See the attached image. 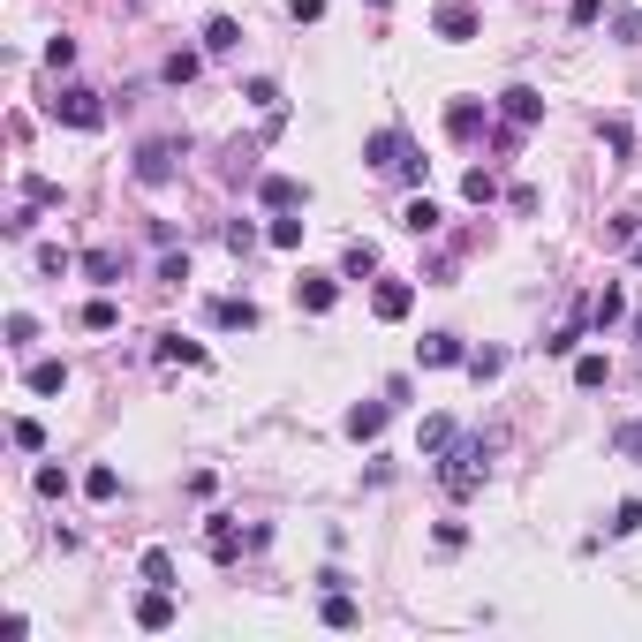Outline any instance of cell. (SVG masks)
Instances as JSON below:
<instances>
[{
    "label": "cell",
    "instance_id": "cell-10",
    "mask_svg": "<svg viewBox=\"0 0 642 642\" xmlns=\"http://www.w3.org/2000/svg\"><path fill=\"white\" fill-rule=\"evenodd\" d=\"M416 363H423V371H446V363H469V348H461L454 333H423L416 340Z\"/></svg>",
    "mask_w": 642,
    "mask_h": 642
},
{
    "label": "cell",
    "instance_id": "cell-4",
    "mask_svg": "<svg viewBox=\"0 0 642 642\" xmlns=\"http://www.w3.org/2000/svg\"><path fill=\"white\" fill-rule=\"evenodd\" d=\"M174 159H182V144H174V136H152V144L136 152V182H144V189L174 182Z\"/></svg>",
    "mask_w": 642,
    "mask_h": 642
},
{
    "label": "cell",
    "instance_id": "cell-1",
    "mask_svg": "<svg viewBox=\"0 0 642 642\" xmlns=\"http://www.w3.org/2000/svg\"><path fill=\"white\" fill-rule=\"evenodd\" d=\"M363 159H371L378 174H401L408 189H423V167H431V159H423L416 144H408V129H378L371 144H363Z\"/></svg>",
    "mask_w": 642,
    "mask_h": 642
},
{
    "label": "cell",
    "instance_id": "cell-26",
    "mask_svg": "<svg viewBox=\"0 0 642 642\" xmlns=\"http://www.w3.org/2000/svg\"><path fill=\"white\" fill-rule=\"evenodd\" d=\"M31 265L46 272V280H61V272H68V265H84V257H68L61 242H38V257H31Z\"/></svg>",
    "mask_w": 642,
    "mask_h": 642
},
{
    "label": "cell",
    "instance_id": "cell-31",
    "mask_svg": "<svg viewBox=\"0 0 642 642\" xmlns=\"http://www.w3.org/2000/svg\"><path fill=\"white\" fill-rule=\"evenodd\" d=\"M507 371V348H469V378H499Z\"/></svg>",
    "mask_w": 642,
    "mask_h": 642
},
{
    "label": "cell",
    "instance_id": "cell-43",
    "mask_svg": "<svg viewBox=\"0 0 642 642\" xmlns=\"http://www.w3.org/2000/svg\"><path fill=\"white\" fill-rule=\"evenodd\" d=\"M288 16H295V23H318V16H325V0H288Z\"/></svg>",
    "mask_w": 642,
    "mask_h": 642
},
{
    "label": "cell",
    "instance_id": "cell-41",
    "mask_svg": "<svg viewBox=\"0 0 642 642\" xmlns=\"http://www.w3.org/2000/svg\"><path fill=\"white\" fill-rule=\"evenodd\" d=\"M46 68H76V38H53V46H46Z\"/></svg>",
    "mask_w": 642,
    "mask_h": 642
},
{
    "label": "cell",
    "instance_id": "cell-33",
    "mask_svg": "<svg viewBox=\"0 0 642 642\" xmlns=\"http://www.w3.org/2000/svg\"><path fill=\"white\" fill-rule=\"evenodd\" d=\"M612 454H620V461H642V416H635V423H620V431H612Z\"/></svg>",
    "mask_w": 642,
    "mask_h": 642
},
{
    "label": "cell",
    "instance_id": "cell-20",
    "mask_svg": "<svg viewBox=\"0 0 642 642\" xmlns=\"http://www.w3.org/2000/svg\"><path fill=\"white\" fill-rule=\"evenodd\" d=\"M378 272V250L371 242H348V250H340V280H371Z\"/></svg>",
    "mask_w": 642,
    "mask_h": 642
},
{
    "label": "cell",
    "instance_id": "cell-38",
    "mask_svg": "<svg viewBox=\"0 0 642 642\" xmlns=\"http://www.w3.org/2000/svg\"><path fill=\"white\" fill-rule=\"evenodd\" d=\"M38 340V325H31V310H16V318H8V348H31Z\"/></svg>",
    "mask_w": 642,
    "mask_h": 642
},
{
    "label": "cell",
    "instance_id": "cell-3",
    "mask_svg": "<svg viewBox=\"0 0 642 642\" xmlns=\"http://www.w3.org/2000/svg\"><path fill=\"white\" fill-rule=\"evenodd\" d=\"M53 121H68V129H99V121H106V106H99V91L61 84V99H53Z\"/></svg>",
    "mask_w": 642,
    "mask_h": 642
},
{
    "label": "cell",
    "instance_id": "cell-7",
    "mask_svg": "<svg viewBox=\"0 0 642 642\" xmlns=\"http://www.w3.org/2000/svg\"><path fill=\"white\" fill-rule=\"evenodd\" d=\"M136 627H144V635H159V627H174V590H167V582H152V590L136 597Z\"/></svg>",
    "mask_w": 642,
    "mask_h": 642
},
{
    "label": "cell",
    "instance_id": "cell-6",
    "mask_svg": "<svg viewBox=\"0 0 642 642\" xmlns=\"http://www.w3.org/2000/svg\"><path fill=\"white\" fill-rule=\"evenodd\" d=\"M295 303H303L310 318H325V310L340 303V280H333V272H303V280H295Z\"/></svg>",
    "mask_w": 642,
    "mask_h": 642
},
{
    "label": "cell",
    "instance_id": "cell-13",
    "mask_svg": "<svg viewBox=\"0 0 642 642\" xmlns=\"http://www.w3.org/2000/svg\"><path fill=\"white\" fill-rule=\"evenodd\" d=\"M340 431H348V439H378V431H386V401H355Z\"/></svg>",
    "mask_w": 642,
    "mask_h": 642
},
{
    "label": "cell",
    "instance_id": "cell-37",
    "mask_svg": "<svg viewBox=\"0 0 642 642\" xmlns=\"http://www.w3.org/2000/svg\"><path fill=\"white\" fill-rule=\"evenodd\" d=\"M250 106H257V114H280V84H272V76H257V84H250Z\"/></svg>",
    "mask_w": 642,
    "mask_h": 642
},
{
    "label": "cell",
    "instance_id": "cell-27",
    "mask_svg": "<svg viewBox=\"0 0 642 642\" xmlns=\"http://www.w3.org/2000/svg\"><path fill=\"white\" fill-rule=\"evenodd\" d=\"M605 378H612V363H605V355H575V386H582V393H597Z\"/></svg>",
    "mask_w": 642,
    "mask_h": 642
},
{
    "label": "cell",
    "instance_id": "cell-44",
    "mask_svg": "<svg viewBox=\"0 0 642 642\" xmlns=\"http://www.w3.org/2000/svg\"><path fill=\"white\" fill-rule=\"evenodd\" d=\"M627 257H635V265H642V235H635V242H627Z\"/></svg>",
    "mask_w": 642,
    "mask_h": 642
},
{
    "label": "cell",
    "instance_id": "cell-14",
    "mask_svg": "<svg viewBox=\"0 0 642 642\" xmlns=\"http://www.w3.org/2000/svg\"><path fill=\"white\" fill-rule=\"evenodd\" d=\"M204 552H212V559H235V552H242L235 514H212V529H204Z\"/></svg>",
    "mask_w": 642,
    "mask_h": 642
},
{
    "label": "cell",
    "instance_id": "cell-28",
    "mask_svg": "<svg viewBox=\"0 0 642 642\" xmlns=\"http://www.w3.org/2000/svg\"><path fill=\"white\" fill-rule=\"evenodd\" d=\"M597 136H605V152H612V159H627V144H635V129H627L620 114H605V121H597Z\"/></svg>",
    "mask_w": 642,
    "mask_h": 642
},
{
    "label": "cell",
    "instance_id": "cell-40",
    "mask_svg": "<svg viewBox=\"0 0 642 642\" xmlns=\"http://www.w3.org/2000/svg\"><path fill=\"white\" fill-rule=\"evenodd\" d=\"M575 340H582V325H559V333L544 340V355H575Z\"/></svg>",
    "mask_w": 642,
    "mask_h": 642
},
{
    "label": "cell",
    "instance_id": "cell-2",
    "mask_svg": "<svg viewBox=\"0 0 642 642\" xmlns=\"http://www.w3.org/2000/svg\"><path fill=\"white\" fill-rule=\"evenodd\" d=\"M484 461H491V439H454V446H446V469H439V484L454 491V499H469V491L484 484Z\"/></svg>",
    "mask_w": 642,
    "mask_h": 642
},
{
    "label": "cell",
    "instance_id": "cell-45",
    "mask_svg": "<svg viewBox=\"0 0 642 642\" xmlns=\"http://www.w3.org/2000/svg\"><path fill=\"white\" fill-rule=\"evenodd\" d=\"M371 8H386V0H371Z\"/></svg>",
    "mask_w": 642,
    "mask_h": 642
},
{
    "label": "cell",
    "instance_id": "cell-18",
    "mask_svg": "<svg viewBox=\"0 0 642 642\" xmlns=\"http://www.w3.org/2000/svg\"><path fill=\"white\" fill-rule=\"evenodd\" d=\"M114 325H121V303H114V295H91V303H84V333H114Z\"/></svg>",
    "mask_w": 642,
    "mask_h": 642
},
{
    "label": "cell",
    "instance_id": "cell-17",
    "mask_svg": "<svg viewBox=\"0 0 642 642\" xmlns=\"http://www.w3.org/2000/svg\"><path fill=\"white\" fill-rule=\"evenodd\" d=\"M84 272H91V288H121V272H129V265H121V250H91Z\"/></svg>",
    "mask_w": 642,
    "mask_h": 642
},
{
    "label": "cell",
    "instance_id": "cell-23",
    "mask_svg": "<svg viewBox=\"0 0 642 642\" xmlns=\"http://www.w3.org/2000/svg\"><path fill=\"white\" fill-rule=\"evenodd\" d=\"M235 46H242V23H227V16L204 23V53H235Z\"/></svg>",
    "mask_w": 642,
    "mask_h": 642
},
{
    "label": "cell",
    "instance_id": "cell-12",
    "mask_svg": "<svg viewBox=\"0 0 642 642\" xmlns=\"http://www.w3.org/2000/svg\"><path fill=\"white\" fill-rule=\"evenodd\" d=\"M257 197H265V204H272V212H295V204H303V197H310V189H303V182H295V174H265V182H257Z\"/></svg>",
    "mask_w": 642,
    "mask_h": 642
},
{
    "label": "cell",
    "instance_id": "cell-42",
    "mask_svg": "<svg viewBox=\"0 0 642 642\" xmlns=\"http://www.w3.org/2000/svg\"><path fill=\"white\" fill-rule=\"evenodd\" d=\"M23 197H31V204H61V189H53L46 174H31V182H23Z\"/></svg>",
    "mask_w": 642,
    "mask_h": 642
},
{
    "label": "cell",
    "instance_id": "cell-34",
    "mask_svg": "<svg viewBox=\"0 0 642 642\" xmlns=\"http://www.w3.org/2000/svg\"><path fill=\"white\" fill-rule=\"evenodd\" d=\"M265 242H272V250H303V220H272Z\"/></svg>",
    "mask_w": 642,
    "mask_h": 642
},
{
    "label": "cell",
    "instance_id": "cell-29",
    "mask_svg": "<svg viewBox=\"0 0 642 642\" xmlns=\"http://www.w3.org/2000/svg\"><path fill=\"white\" fill-rule=\"evenodd\" d=\"M620 318H627V295H620V288H605V295L590 303V325H620Z\"/></svg>",
    "mask_w": 642,
    "mask_h": 642
},
{
    "label": "cell",
    "instance_id": "cell-36",
    "mask_svg": "<svg viewBox=\"0 0 642 642\" xmlns=\"http://www.w3.org/2000/svg\"><path fill=\"white\" fill-rule=\"evenodd\" d=\"M84 491H91V499H114V491H121V476L99 461V469H84Z\"/></svg>",
    "mask_w": 642,
    "mask_h": 642
},
{
    "label": "cell",
    "instance_id": "cell-19",
    "mask_svg": "<svg viewBox=\"0 0 642 642\" xmlns=\"http://www.w3.org/2000/svg\"><path fill=\"white\" fill-rule=\"evenodd\" d=\"M454 439H461V431H454V416H423V431H416V446H423V454H446Z\"/></svg>",
    "mask_w": 642,
    "mask_h": 642
},
{
    "label": "cell",
    "instance_id": "cell-8",
    "mask_svg": "<svg viewBox=\"0 0 642 642\" xmlns=\"http://www.w3.org/2000/svg\"><path fill=\"white\" fill-rule=\"evenodd\" d=\"M371 310H378L386 325H401L408 310H416V288H408V280H378V288H371Z\"/></svg>",
    "mask_w": 642,
    "mask_h": 642
},
{
    "label": "cell",
    "instance_id": "cell-21",
    "mask_svg": "<svg viewBox=\"0 0 642 642\" xmlns=\"http://www.w3.org/2000/svg\"><path fill=\"white\" fill-rule=\"evenodd\" d=\"M325 627H355V620H363V612H355V597H348V582H340V590H325Z\"/></svg>",
    "mask_w": 642,
    "mask_h": 642
},
{
    "label": "cell",
    "instance_id": "cell-15",
    "mask_svg": "<svg viewBox=\"0 0 642 642\" xmlns=\"http://www.w3.org/2000/svg\"><path fill=\"white\" fill-rule=\"evenodd\" d=\"M439 220H446V212H439L431 197H408V204H401V227H408V235H439Z\"/></svg>",
    "mask_w": 642,
    "mask_h": 642
},
{
    "label": "cell",
    "instance_id": "cell-30",
    "mask_svg": "<svg viewBox=\"0 0 642 642\" xmlns=\"http://www.w3.org/2000/svg\"><path fill=\"white\" fill-rule=\"evenodd\" d=\"M197 68H204V53H167L159 76H167V84H197Z\"/></svg>",
    "mask_w": 642,
    "mask_h": 642
},
{
    "label": "cell",
    "instance_id": "cell-16",
    "mask_svg": "<svg viewBox=\"0 0 642 642\" xmlns=\"http://www.w3.org/2000/svg\"><path fill=\"white\" fill-rule=\"evenodd\" d=\"M476 129H484V106H476V99H454V106H446V136H461V144H469Z\"/></svg>",
    "mask_w": 642,
    "mask_h": 642
},
{
    "label": "cell",
    "instance_id": "cell-35",
    "mask_svg": "<svg viewBox=\"0 0 642 642\" xmlns=\"http://www.w3.org/2000/svg\"><path fill=\"white\" fill-rule=\"evenodd\" d=\"M8 439H16L23 454H38V446H46V423H38V416H16V431H8Z\"/></svg>",
    "mask_w": 642,
    "mask_h": 642
},
{
    "label": "cell",
    "instance_id": "cell-22",
    "mask_svg": "<svg viewBox=\"0 0 642 642\" xmlns=\"http://www.w3.org/2000/svg\"><path fill=\"white\" fill-rule=\"evenodd\" d=\"M23 386H31V393H61V386H68V363H53V355H46V363H31V371H23Z\"/></svg>",
    "mask_w": 642,
    "mask_h": 642
},
{
    "label": "cell",
    "instance_id": "cell-5",
    "mask_svg": "<svg viewBox=\"0 0 642 642\" xmlns=\"http://www.w3.org/2000/svg\"><path fill=\"white\" fill-rule=\"evenodd\" d=\"M476 23H484V8H476V0H446L439 16H431V31H439L446 46H461V38H476Z\"/></svg>",
    "mask_w": 642,
    "mask_h": 642
},
{
    "label": "cell",
    "instance_id": "cell-24",
    "mask_svg": "<svg viewBox=\"0 0 642 642\" xmlns=\"http://www.w3.org/2000/svg\"><path fill=\"white\" fill-rule=\"evenodd\" d=\"M159 363H204V348H197V340H182V333H159Z\"/></svg>",
    "mask_w": 642,
    "mask_h": 642
},
{
    "label": "cell",
    "instance_id": "cell-39",
    "mask_svg": "<svg viewBox=\"0 0 642 642\" xmlns=\"http://www.w3.org/2000/svg\"><path fill=\"white\" fill-rule=\"evenodd\" d=\"M144 582H167V590H174V559L167 552H144Z\"/></svg>",
    "mask_w": 642,
    "mask_h": 642
},
{
    "label": "cell",
    "instance_id": "cell-11",
    "mask_svg": "<svg viewBox=\"0 0 642 642\" xmlns=\"http://www.w3.org/2000/svg\"><path fill=\"white\" fill-rule=\"evenodd\" d=\"M212 325H220V333H257V303L250 295H220V303H212Z\"/></svg>",
    "mask_w": 642,
    "mask_h": 642
},
{
    "label": "cell",
    "instance_id": "cell-32",
    "mask_svg": "<svg viewBox=\"0 0 642 642\" xmlns=\"http://www.w3.org/2000/svg\"><path fill=\"white\" fill-rule=\"evenodd\" d=\"M612 537H635V529H642V499H620V507H612Z\"/></svg>",
    "mask_w": 642,
    "mask_h": 642
},
{
    "label": "cell",
    "instance_id": "cell-9",
    "mask_svg": "<svg viewBox=\"0 0 642 642\" xmlns=\"http://www.w3.org/2000/svg\"><path fill=\"white\" fill-rule=\"evenodd\" d=\"M499 114H507L514 129H529V121H544V91H529V84H507V91H499Z\"/></svg>",
    "mask_w": 642,
    "mask_h": 642
},
{
    "label": "cell",
    "instance_id": "cell-25",
    "mask_svg": "<svg viewBox=\"0 0 642 642\" xmlns=\"http://www.w3.org/2000/svg\"><path fill=\"white\" fill-rule=\"evenodd\" d=\"M461 197H469V204H491V197H499V174H491V167H469V174H461Z\"/></svg>",
    "mask_w": 642,
    "mask_h": 642
}]
</instances>
